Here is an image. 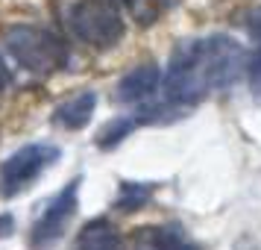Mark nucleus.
I'll use <instances>...</instances> for the list:
<instances>
[{"label": "nucleus", "mask_w": 261, "mask_h": 250, "mask_svg": "<svg viewBox=\"0 0 261 250\" xmlns=\"http://www.w3.org/2000/svg\"><path fill=\"white\" fill-rule=\"evenodd\" d=\"M65 24L76 41L94 50L118 48L126 36V21L115 0H73L65 12Z\"/></svg>", "instance_id": "f03ea898"}, {"label": "nucleus", "mask_w": 261, "mask_h": 250, "mask_svg": "<svg viewBox=\"0 0 261 250\" xmlns=\"http://www.w3.org/2000/svg\"><path fill=\"white\" fill-rule=\"evenodd\" d=\"M162 68L155 62H144V65H135L132 71H126L115 85V100L118 103H141L153 95L155 88L162 85Z\"/></svg>", "instance_id": "39448f33"}, {"label": "nucleus", "mask_w": 261, "mask_h": 250, "mask_svg": "<svg viewBox=\"0 0 261 250\" xmlns=\"http://www.w3.org/2000/svg\"><path fill=\"white\" fill-rule=\"evenodd\" d=\"M94 109H97V95L91 88H85V92H76L73 97H68L65 103H59L56 112H53V121L59 124L62 130L76 132V130H85L91 124Z\"/></svg>", "instance_id": "423d86ee"}, {"label": "nucleus", "mask_w": 261, "mask_h": 250, "mask_svg": "<svg viewBox=\"0 0 261 250\" xmlns=\"http://www.w3.org/2000/svg\"><path fill=\"white\" fill-rule=\"evenodd\" d=\"M153 191H155V183H129V179H123L118 189V197H115V209L118 212H138L153 200Z\"/></svg>", "instance_id": "1a4fd4ad"}, {"label": "nucleus", "mask_w": 261, "mask_h": 250, "mask_svg": "<svg viewBox=\"0 0 261 250\" xmlns=\"http://www.w3.org/2000/svg\"><path fill=\"white\" fill-rule=\"evenodd\" d=\"M15 233V218L9 212H3L0 215V238H9Z\"/></svg>", "instance_id": "ddd939ff"}, {"label": "nucleus", "mask_w": 261, "mask_h": 250, "mask_svg": "<svg viewBox=\"0 0 261 250\" xmlns=\"http://www.w3.org/2000/svg\"><path fill=\"white\" fill-rule=\"evenodd\" d=\"M59 156H62V150L56 144H47V142H36V144L18 147L0 165V191L6 197H15V194L27 191L47 168H53L59 162Z\"/></svg>", "instance_id": "7ed1b4c3"}, {"label": "nucleus", "mask_w": 261, "mask_h": 250, "mask_svg": "<svg viewBox=\"0 0 261 250\" xmlns=\"http://www.w3.org/2000/svg\"><path fill=\"white\" fill-rule=\"evenodd\" d=\"M249 27H252L255 33H261V6H258L252 15H249Z\"/></svg>", "instance_id": "4468645a"}, {"label": "nucleus", "mask_w": 261, "mask_h": 250, "mask_svg": "<svg viewBox=\"0 0 261 250\" xmlns=\"http://www.w3.org/2000/svg\"><path fill=\"white\" fill-rule=\"evenodd\" d=\"M80 186L83 177H73L62 191H56L47 203L41 215L36 218V224L30 230V247L33 250H50L53 244H59L65 230L71 226L73 215L80 209Z\"/></svg>", "instance_id": "20e7f679"}, {"label": "nucleus", "mask_w": 261, "mask_h": 250, "mask_svg": "<svg viewBox=\"0 0 261 250\" xmlns=\"http://www.w3.org/2000/svg\"><path fill=\"white\" fill-rule=\"evenodd\" d=\"M138 247L141 250H200V244L179 224H165V226L138 230Z\"/></svg>", "instance_id": "0eeeda50"}, {"label": "nucleus", "mask_w": 261, "mask_h": 250, "mask_svg": "<svg viewBox=\"0 0 261 250\" xmlns=\"http://www.w3.org/2000/svg\"><path fill=\"white\" fill-rule=\"evenodd\" d=\"M247 80H249L252 95H261V48L247 59Z\"/></svg>", "instance_id": "f8f14e48"}, {"label": "nucleus", "mask_w": 261, "mask_h": 250, "mask_svg": "<svg viewBox=\"0 0 261 250\" xmlns=\"http://www.w3.org/2000/svg\"><path fill=\"white\" fill-rule=\"evenodd\" d=\"M3 85H6V68H3V62H0V92H3Z\"/></svg>", "instance_id": "2eb2a0df"}, {"label": "nucleus", "mask_w": 261, "mask_h": 250, "mask_svg": "<svg viewBox=\"0 0 261 250\" xmlns=\"http://www.w3.org/2000/svg\"><path fill=\"white\" fill-rule=\"evenodd\" d=\"M115 3L123 6V9H129L138 18V24H153L155 15H159V3L155 0H115Z\"/></svg>", "instance_id": "9b49d317"}, {"label": "nucleus", "mask_w": 261, "mask_h": 250, "mask_svg": "<svg viewBox=\"0 0 261 250\" xmlns=\"http://www.w3.org/2000/svg\"><path fill=\"white\" fill-rule=\"evenodd\" d=\"M73 250H123V238L109 218H94L80 230Z\"/></svg>", "instance_id": "6e6552de"}, {"label": "nucleus", "mask_w": 261, "mask_h": 250, "mask_svg": "<svg viewBox=\"0 0 261 250\" xmlns=\"http://www.w3.org/2000/svg\"><path fill=\"white\" fill-rule=\"evenodd\" d=\"M3 44L24 71L30 74H56L65 71L71 62V50L53 30L36 24H15L6 30Z\"/></svg>", "instance_id": "f257e3e1"}, {"label": "nucleus", "mask_w": 261, "mask_h": 250, "mask_svg": "<svg viewBox=\"0 0 261 250\" xmlns=\"http://www.w3.org/2000/svg\"><path fill=\"white\" fill-rule=\"evenodd\" d=\"M138 127H141L138 115H120V118H112L103 130L97 132V147H100V150H115V147H118L123 139H129Z\"/></svg>", "instance_id": "9d476101"}]
</instances>
